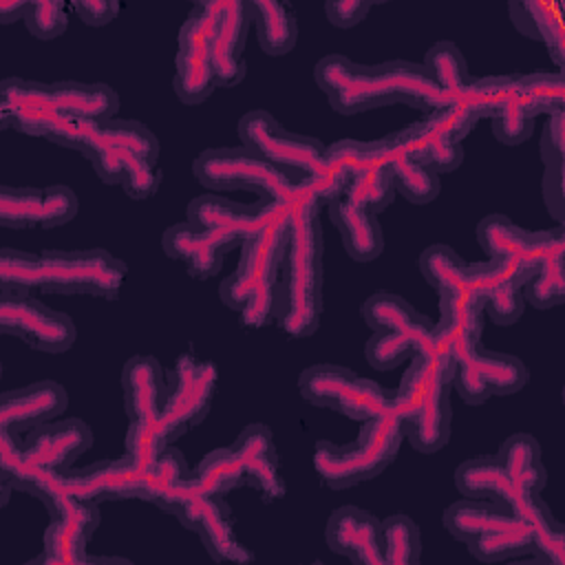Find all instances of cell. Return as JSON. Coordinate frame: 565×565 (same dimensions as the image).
I'll return each mask as SVG.
<instances>
[{"mask_svg": "<svg viewBox=\"0 0 565 565\" xmlns=\"http://www.w3.org/2000/svg\"><path fill=\"white\" fill-rule=\"evenodd\" d=\"M313 79L340 115H360L391 104H406L426 113L441 106V93L424 64L408 60L360 64L331 53L313 66Z\"/></svg>", "mask_w": 565, "mask_h": 565, "instance_id": "6da1fadb", "label": "cell"}, {"mask_svg": "<svg viewBox=\"0 0 565 565\" xmlns=\"http://www.w3.org/2000/svg\"><path fill=\"white\" fill-rule=\"evenodd\" d=\"M126 280V263L102 247L46 249L31 254L2 247L0 294H82L115 298Z\"/></svg>", "mask_w": 565, "mask_h": 565, "instance_id": "7a4b0ae2", "label": "cell"}, {"mask_svg": "<svg viewBox=\"0 0 565 565\" xmlns=\"http://www.w3.org/2000/svg\"><path fill=\"white\" fill-rule=\"evenodd\" d=\"M289 205V238L282 258L274 320L291 338H309L322 318V227L320 207Z\"/></svg>", "mask_w": 565, "mask_h": 565, "instance_id": "3957f363", "label": "cell"}, {"mask_svg": "<svg viewBox=\"0 0 565 565\" xmlns=\"http://www.w3.org/2000/svg\"><path fill=\"white\" fill-rule=\"evenodd\" d=\"M455 362L433 338L430 349L415 353L391 393V408L404 426L406 441L419 452H437L450 439V391Z\"/></svg>", "mask_w": 565, "mask_h": 565, "instance_id": "277c9868", "label": "cell"}, {"mask_svg": "<svg viewBox=\"0 0 565 565\" xmlns=\"http://www.w3.org/2000/svg\"><path fill=\"white\" fill-rule=\"evenodd\" d=\"M287 238L289 205L285 203L254 238L241 245L234 271L218 287L223 305L234 309L245 327L258 329L274 320Z\"/></svg>", "mask_w": 565, "mask_h": 565, "instance_id": "5b68a950", "label": "cell"}, {"mask_svg": "<svg viewBox=\"0 0 565 565\" xmlns=\"http://www.w3.org/2000/svg\"><path fill=\"white\" fill-rule=\"evenodd\" d=\"M404 439V426L388 406L384 413L362 422L358 439L351 444L320 439L313 446V470L331 490L364 483L395 461Z\"/></svg>", "mask_w": 565, "mask_h": 565, "instance_id": "8992f818", "label": "cell"}, {"mask_svg": "<svg viewBox=\"0 0 565 565\" xmlns=\"http://www.w3.org/2000/svg\"><path fill=\"white\" fill-rule=\"evenodd\" d=\"M448 534L483 563L532 554V530L510 508L486 499H459L444 512Z\"/></svg>", "mask_w": 565, "mask_h": 565, "instance_id": "52a82bcc", "label": "cell"}, {"mask_svg": "<svg viewBox=\"0 0 565 565\" xmlns=\"http://www.w3.org/2000/svg\"><path fill=\"white\" fill-rule=\"evenodd\" d=\"M192 172L214 194L247 190L260 199L294 203L302 192V181H296L245 146L207 148L194 159Z\"/></svg>", "mask_w": 565, "mask_h": 565, "instance_id": "ba28073f", "label": "cell"}, {"mask_svg": "<svg viewBox=\"0 0 565 565\" xmlns=\"http://www.w3.org/2000/svg\"><path fill=\"white\" fill-rule=\"evenodd\" d=\"M241 146L280 168L296 181L311 179L324 168V143L316 137L291 132L267 110H249L238 119Z\"/></svg>", "mask_w": 565, "mask_h": 565, "instance_id": "9c48e42d", "label": "cell"}, {"mask_svg": "<svg viewBox=\"0 0 565 565\" xmlns=\"http://www.w3.org/2000/svg\"><path fill=\"white\" fill-rule=\"evenodd\" d=\"M300 395L318 406L349 419L366 422L391 406V393L371 377L340 364H311L298 377Z\"/></svg>", "mask_w": 565, "mask_h": 565, "instance_id": "30bf717a", "label": "cell"}, {"mask_svg": "<svg viewBox=\"0 0 565 565\" xmlns=\"http://www.w3.org/2000/svg\"><path fill=\"white\" fill-rule=\"evenodd\" d=\"M38 501H42L49 512V525L42 539V554L35 558V563L82 565L108 561L95 558L88 552V543L99 525V503L60 490H51Z\"/></svg>", "mask_w": 565, "mask_h": 565, "instance_id": "8fae6325", "label": "cell"}, {"mask_svg": "<svg viewBox=\"0 0 565 565\" xmlns=\"http://www.w3.org/2000/svg\"><path fill=\"white\" fill-rule=\"evenodd\" d=\"M0 331L44 353H64L77 338L71 316L46 307L33 294H0Z\"/></svg>", "mask_w": 565, "mask_h": 565, "instance_id": "7c38bea8", "label": "cell"}, {"mask_svg": "<svg viewBox=\"0 0 565 565\" xmlns=\"http://www.w3.org/2000/svg\"><path fill=\"white\" fill-rule=\"evenodd\" d=\"M51 490H60L95 503L128 501L141 499L143 479L126 457H119L102 459L84 468H68L64 472H49L31 497L40 499Z\"/></svg>", "mask_w": 565, "mask_h": 565, "instance_id": "4fadbf2b", "label": "cell"}, {"mask_svg": "<svg viewBox=\"0 0 565 565\" xmlns=\"http://www.w3.org/2000/svg\"><path fill=\"white\" fill-rule=\"evenodd\" d=\"M285 203L271 199H258L254 203H238L223 194H201L188 203V223L201 232H207L232 247H241L254 238Z\"/></svg>", "mask_w": 565, "mask_h": 565, "instance_id": "5bb4252c", "label": "cell"}, {"mask_svg": "<svg viewBox=\"0 0 565 565\" xmlns=\"http://www.w3.org/2000/svg\"><path fill=\"white\" fill-rule=\"evenodd\" d=\"M216 382L218 371L214 362L199 360L190 353L177 360L168 377V399L161 415L172 439H179L188 428L203 422L210 413Z\"/></svg>", "mask_w": 565, "mask_h": 565, "instance_id": "9a60e30c", "label": "cell"}, {"mask_svg": "<svg viewBox=\"0 0 565 565\" xmlns=\"http://www.w3.org/2000/svg\"><path fill=\"white\" fill-rule=\"evenodd\" d=\"M212 29L214 22L210 11L205 9V2L194 4V9L179 29L172 86L183 104H201L216 88L210 66Z\"/></svg>", "mask_w": 565, "mask_h": 565, "instance_id": "2e32d148", "label": "cell"}, {"mask_svg": "<svg viewBox=\"0 0 565 565\" xmlns=\"http://www.w3.org/2000/svg\"><path fill=\"white\" fill-rule=\"evenodd\" d=\"M212 15L214 29L210 40V66L216 88H232L243 82L245 64V42L252 26V15L247 2L241 0H212L205 2Z\"/></svg>", "mask_w": 565, "mask_h": 565, "instance_id": "e0dca14e", "label": "cell"}, {"mask_svg": "<svg viewBox=\"0 0 565 565\" xmlns=\"http://www.w3.org/2000/svg\"><path fill=\"white\" fill-rule=\"evenodd\" d=\"M181 525L196 532L203 547L214 561L221 563H247L254 558L249 547H245L232 525V510L225 497L205 494L199 486L183 501L174 514Z\"/></svg>", "mask_w": 565, "mask_h": 565, "instance_id": "ac0fdd59", "label": "cell"}, {"mask_svg": "<svg viewBox=\"0 0 565 565\" xmlns=\"http://www.w3.org/2000/svg\"><path fill=\"white\" fill-rule=\"evenodd\" d=\"M77 207V196L66 185L0 188V225L4 227H57L75 218Z\"/></svg>", "mask_w": 565, "mask_h": 565, "instance_id": "d6986e66", "label": "cell"}, {"mask_svg": "<svg viewBox=\"0 0 565 565\" xmlns=\"http://www.w3.org/2000/svg\"><path fill=\"white\" fill-rule=\"evenodd\" d=\"M552 230L530 232L503 214H488L477 225V241L488 258L505 263L523 282L530 280Z\"/></svg>", "mask_w": 565, "mask_h": 565, "instance_id": "ffe728a7", "label": "cell"}, {"mask_svg": "<svg viewBox=\"0 0 565 565\" xmlns=\"http://www.w3.org/2000/svg\"><path fill=\"white\" fill-rule=\"evenodd\" d=\"M66 117L53 104L51 84L22 77H7L0 84V121L7 128L31 137L49 139L53 128Z\"/></svg>", "mask_w": 565, "mask_h": 565, "instance_id": "44dd1931", "label": "cell"}, {"mask_svg": "<svg viewBox=\"0 0 565 565\" xmlns=\"http://www.w3.org/2000/svg\"><path fill=\"white\" fill-rule=\"evenodd\" d=\"M375 157L393 177L395 190L415 205H426L439 194V174H435L415 152L404 128L371 141Z\"/></svg>", "mask_w": 565, "mask_h": 565, "instance_id": "7402d4cb", "label": "cell"}, {"mask_svg": "<svg viewBox=\"0 0 565 565\" xmlns=\"http://www.w3.org/2000/svg\"><path fill=\"white\" fill-rule=\"evenodd\" d=\"M90 444L93 433L82 419H53L24 435L22 457L33 468L64 472Z\"/></svg>", "mask_w": 565, "mask_h": 565, "instance_id": "603a6c76", "label": "cell"}, {"mask_svg": "<svg viewBox=\"0 0 565 565\" xmlns=\"http://www.w3.org/2000/svg\"><path fill=\"white\" fill-rule=\"evenodd\" d=\"M324 539L331 552L358 565H384L382 521L358 505H340L327 519Z\"/></svg>", "mask_w": 565, "mask_h": 565, "instance_id": "cb8c5ba5", "label": "cell"}, {"mask_svg": "<svg viewBox=\"0 0 565 565\" xmlns=\"http://www.w3.org/2000/svg\"><path fill=\"white\" fill-rule=\"evenodd\" d=\"M66 404L68 395L64 386L53 380H40L4 391L0 397V430L22 437L38 426L57 419L66 411Z\"/></svg>", "mask_w": 565, "mask_h": 565, "instance_id": "d4e9b609", "label": "cell"}, {"mask_svg": "<svg viewBox=\"0 0 565 565\" xmlns=\"http://www.w3.org/2000/svg\"><path fill=\"white\" fill-rule=\"evenodd\" d=\"M232 450L238 459L245 486L258 490L260 497L267 501L285 497L278 452L271 430L265 424H247L234 439Z\"/></svg>", "mask_w": 565, "mask_h": 565, "instance_id": "484cf974", "label": "cell"}, {"mask_svg": "<svg viewBox=\"0 0 565 565\" xmlns=\"http://www.w3.org/2000/svg\"><path fill=\"white\" fill-rule=\"evenodd\" d=\"M121 391L128 422H157L168 399V377L152 355H132L121 369Z\"/></svg>", "mask_w": 565, "mask_h": 565, "instance_id": "4316f807", "label": "cell"}, {"mask_svg": "<svg viewBox=\"0 0 565 565\" xmlns=\"http://www.w3.org/2000/svg\"><path fill=\"white\" fill-rule=\"evenodd\" d=\"M455 488L468 499H486L510 508L514 514L534 497L512 483L497 455H477L459 463L455 470Z\"/></svg>", "mask_w": 565, "mask_h": 565, "instance_id": "83f0119b", "label": "cell"}, {"mask_svg": "<svg viewBox=\"0 0 565 565\" xmlns=\"http://www.w3.org/2000/svg\"><path fill=\"white\" fill-rule=\"evenodd\" d=\"M161 245L166 256L181 263L194 278H212L218 274L225 254L232 249L225 241L196 230L188 221L170 225L161 236Z\"/></svg>", "mask_w": 565, "mask_h": 565, "instance_id": "f1b7e54d", "label": "cell"}, {"mask_svg": "<svg viewBox=\"0 0 565 565\" xmlns=\"http://www.w3.org/2000/svg\"><path fill=\"white\" fill-rule=\"evenodd\" d=\"M508 15L514 29L534 42L547 46L556 71L565 66V29H563V7L558 2H510Z\"/></svg>", "mask_w": 565, "mask_h": 565, "instance_id": "f546056e", "label": "cell"}, {"mask_svg": "<svg viewBox=\"0 0 565 565\" xmlns=\"http://www.w3.org/2000/svg\"><path fill=\"white\" fill-rule=\"evenodd\" d=\"M329 216L340 232L344 252L353 260L369 263L382 254L384 234H382L377 214L364 207H358L347 199H338L329 205Z\"/></svg>", "mask_w": 565, "mask_h": 565, "instance_id": "4dcf8cb0", "label": "cell"}, {"mask_svg": "<svg viewBox=\"0 0 565 565\" xmlns=\"http://www.w3.org/2000/svg\"><path fill=\"white\" fill-rule=\"evenodd\" d=\"M523 298L536 309H552L565 300V230L552 227L539 267L523 287Z\"/></svg>", "mask_w": 565, "mask_h": 565, "instance_id": "1f68e13d", "label": "cell"}, {"mask_svg": "<svg viewBox=\"0 0 565 565\" xmlns=\"http://www.w3.org/2000/svg\"><path fill=\"white\" fill-rule=\"evenodd\" d=\"M433 344V322L422 318L419 322L395 329V331H380L369 338L364 347V358L375 371H393L415 353L430 349Z\"/></svg>", "mask_w": 565, "mask_h": 565, "instance_id": "d6a6232c", "label": "cell"}, {"mask_svg": "<svg viewBox=\"0 0 565 565\" xmlns=\"http://www.w3.org/2000/svg\"><path fill=\"white\" fill-rule=\"evenodd\" d=\"M53 104L66 117L82 121L115 119L119 110L117 93L102 82H53Z\"/></svg>", "mask_w": 565, "mask_h": 565, "instance_id": "836d02e7", "label": "cell"}, {"mask_svg": "<svg viewBox=\"0 0 565 565\" xmlns=\"http://www.w3.org/2000/svg\"><path fill=\"white\" fill-rule=\"evenodd\" d=\"M455 366L468 369L490 388L492 395L519 393L527 382V369L519 358L501 351H488L481 342L459 358Z\"/></svg>", "mask_w": 565, "mask_h": 565, "instance_id": "e575fe53", "label": "cell"}, {"mask_svg": "<svg viewBox=\"0 0 565 565\" xmlns=\"http://www.w3.org/2000/svg\"><path fill=\"white\" fill-rule=\"evenodd\" d=\"M408 141L413 143L419 159L435 172L446 174L461 166L463 161V146L448 135V130L426 113L422 119L404 128Z\"/></svg>", "mask_w": 565, "mask_h": 565, "instance_id": "d590c367", "label": "cell"}, {"mask_svg": "<svg viewBox=\"0 0 565 565\" xmlns=\"http://www.w3.org/2000/svg\"><path fill=\"white\" fill-rule=\"evenodd\" d=\"M252 24L256 29L258 46L271 55H287L298 40V22L296 13L287 2L276 0H254L247 2Z\"/></svg>", "mask_w": 565, "mask_h": 565, "instance_id": "8d00e7d4", "label": "cell"}, {"mask_svg": "<svg viewBox=\"0 0 565 565\" xmlns=\"http://www.w3.org/2000/svg\"><path fill=\"white\" fill-rule=\"evenodd\" d=\"M497 459L501 461L505 475L512 479V483L527 492V494H541V490L547 483V470L541 459L539 441L527 433H514L510 435L499 452Z\"/></svg>", "mask_w": 565, "mask_h": 565, "instance_id": "74e56055", "label": "cell"}, {"mask_svg": "<svg viewBox=\"0 0 565 565\" xmlns=\"http://www.w3.org/2000/svg\"><path fill=\"white\" fill-rule=\"evenodd\" d=\"M395 194H397V190H395L393 177L380 163V159L375 157L373 146L369 141L366 159L351 174L342 199H347L349 203H353L358 207H364V210L377 214V212L386 210L393 203Z\"/></svg>", "mask_w": 565, "mask_h": 565, "instance_id": "f35d334b", "label": "cell"}, {"mask_svg": "<svg viewBox=\"0 0 565 565\" xmlns=\"http://www.w3.org/2000/svg\"><path fill=\"white\" fill-rule=\"evenodd\" d=\"M192 470L188 468L181 450L168 446L150 472L143 477V494L141 501L157 505L159 510L172 514L179 494L190 481Z\"/></svg>", "mask_w": 565, "mask_h": 565, "instance_id": "ab89813d", "label": "cell"}, {"mask_svg": "<svg viewBox=\"0 0 565 565\" xmlns=\"http://www.w3.org/2000/svg\"><path fill=\"white\" fill-rule=\"evenodd\" d=\"M424 68L441 93V106L459 102L472 79L461 49L448 40L435 42L426 51Z\"/></svg>", "mask_w": 565, "mask_h": 565, "instance_id": "60d3db41", "label": "cell"}, {"mask_svg": "<svg viewBox=\"0 0 565 565\" xmlns=\"http://www.w3.org/2000/svg\"><path fill=\"white\" fill-rule=\"evenodd\" d=\"M419 271L426 282L441 294H475L470 280V263H466L448 245H430L419 254ZM477 296V294H475Z\"/></svg>", "mask_w": 565, "mask_h": 565, "instance_id": "b9f144b4", "label": "cell"}, {"mask_svg": "<svg viewBox=\"0 0 565 565\" xmlns=\"http://www.w3.org/2000/svg\"><path fill=\"white\" fill-rule=\"evenodd\" d=\"M519 516L532 530V556L543 563L563 565L565 561V527L563 523L550 512L547 503L541 494L532 497Z\"/></svg>", "mask_w": 565, "mask_h": 565, "instance_id": "7bdbcfd3", "label": "cell"}, {"mask_svg": "<svg viewBox=\"0 0 565 565\" xmlns=\"http://www.w3.org/2000/svg\"><path fill=\"white\" fill-rule=\"evenodd\" d=\"M516 90L523 108L532 119L565 110V77L563 71L516 73Z\"/></svg>", "mask_w": 565, "mask_h": 565, "instance_id": "ee69618b", "label": "cell"}, {"mask_svg": "<svg viewBox=\"0 0 565 565\" xmlns=\"http://www.w3.org/2000/svg\"><path fill=\"white\" fill-rule=\"evenodd\" d=\"M516 95V73L512 75H488L479 79H470L466 93L459 104L466 108L477 121L494 119Z\"/></svg>", "mask_w": 565, "mask_h": 565, "instance_id": "f6af8a7d", "label": "cell"}, {"mask_svg": "<svg viewBox=\"0 0 565 565\" xmlns=\"http://www.w3.org/2000/svg\"><path fill=\"white\" fill-rule=\"evenodd\" d=\"M172 441L174 439L168 426L163 424V417L157 422H130L126 430L124 457L132 463L137 475L143 479Z\"/></svg>", "mask_w": 565, "mask_h": 565, "instance_id": "bcb514c9", "label": "cell"}, {"mask_svg": "<svg viewBox=\"0 0 565 565\" xmlns=\"http://www.w3.org/2000/svg\"><path fill=\"white\" fill-rule=\"evenodd\" d=\"M196 486L205 492V494H218L225 497L232 490L245 486L243 481V472L238 466V459L230 448H214L207 455H203V459L199 461V466L192 470Z\"/></svg>", "mask_w": 565, "mask_h": 565, "instance_id": "7dc6e473", "label": "cell"}, {"mask_svg": "<svg viewBox=\"0 0 565 565\" xmlns=\"http://www.w3.org/2000/svg\"><path fill=\"white\" fill-rule=\"evenodd\" d=\"M362 318L373 333H380V331H395V329L411 327L426 316L419 313L402 296L391 291H377L364 300Z\"/></svg>", "mask_w": 565, "mask_h": 565, "instance_id": "c3c4849f", "label": "cell"}, {"mask_svg": "<svg viewBox=\"0 0 565 565\" xmlns=\"http://www.w3.org/2000/svg\"><path fill=\"white\" fill-rule=\"evenodd\" d=\"M384 565H415L422 558V536L417 523L408 514H391L382 519Z\"/></svg>", "mask_w": 565, "mask_h": 565, "instance_id": "681fc988", "label": "cell"}, {"mask_svg": "<svg viewBox=\"0 0 565 565\" xmlns=\"http://www.w3.org/2000/svg\"><path fill=\"white\" fill-rule=\"evenodd\" d=\"M71 13H73V9L66 2L40 0V2H29L26 15L22 22L35 40L46 42V40L60 38L66 31Z\"/></svg>", "mask_w": 565, "mask_h": 565, "instance_id": "f907efd6", "label": "cell"}, {"mask_svg": "<svg viewBox=\"0 0 565 565\" xmlns=\"http://www.w3.org/2000/svg\"><path fill=\"white\" fill-rule=\"evenodd\" d=\"M159 183H161L159 161L141 157V154H130L126 159L119 185L130 199H135V201L150 199L159 190Z\"/></svg>", "mask_w": 565, "mask_h": 565, "instance_id": "816d5d0a", "label": "cell"}, {"mask_svg": "<svg viewBox=\"0 0 565 565\" xmlns=\"http://www.w3.org/2000/svg\"><path fill=\"white\" fill-rule=\"evenodd\" d=\"M532 128H534V119L523 108L519 90L512 97V102L492 119V132L505 146H519L527 141L532 135Z\"/></svg>", "mask_w": 565, "mask_h": 565, "instance_id": "f5cc1de1", "label": "cell"}, {"mask_svg": "<svg viewBox=\"0 0 565 565\" xmlns=\"http://www.w3.org/2000/svg\"><path fill=\"white\" fill-rule=\"evenodd\" d=\"M543 166H561L565 159V110L547 115L539 143Z\"/></svg>", "mask_w": 565, "mask_h": 565, "instance_id": "db71d44e", "label": "cell"}, {"mask_svg": "<svg viewBox=\"0 0 565 565\" xmlns=\"http://www.w3.org/2000/svg\"><path fill=\"white\" fill-rule=\"evenodd\" d=\"M371 9L373 2L366 0H329L324 4V15L329 24L338 29H353L369 15Z\"/></svg>", "mask_w": 565, "mask_h": 565, "instance_id": "11a10c76", "label": "cell"}, {"mask_svg": "<svg viewBox=\"0 0 565 565\" xmlns=\"http://www.w3.org/2000/svg\"><path fill=\"white\" fill-rule=\"evenodd\" d=\"M563 170L565 166H545L543 170V181H541V190H543V203L547 207V212L556 218L558 225H563L565 221V196H563Z\"/></svg>", "mask_w": 565, "mask_h": 565, "instance_id": "9f6ffc18", "label": "cell"}, {"mask_svg": "<svg viewBox=\"0 0 565 565\" xmlns=\"http://www.w3.org/2000/svg\"><path fill=\"white\" fill-rule=\"evenodd\" d=\"M73 13L88 26H106L110 24L121 4L115 0H82V2H71Z\"/></svg>", "mask_w": 565, "mask_h": 565, "instance_id": "6f0895ef", "label": "cell"}, {"mask_svg": "<svg viewBox=\"0 0 565 565\" xmlns=\"http://www.w3.org/2000/svg\"><path fill=\"white\" fill-rule=\"evenodd\" d=\"M26 9H29V2H26V0H7V2H0V22H2V24H13V22H18V20H24Z\"/></svg>", "mask_w": 565, "mask_h": 565, "instance_id": "680465c9", "label": "cell"}]
</instances>
